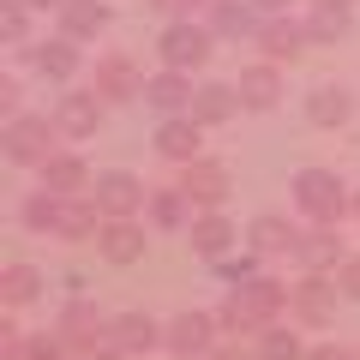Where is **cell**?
Segmentation results:
<instances>
[{"label":"cell","instance_id":"obj_3","mask_svg":"<svg viewBox=\"0 0 360 360\" xmlns=\"http://www.w3.org/2000/svg\"><path fill=\"white\" fill-rule=\"evenodd\" d=\"M288 193H295V210L312 222H336L348 210V186L336 180V168H300Z\"/></svg>","mask_w":360,"mask_h":360},{"label":"cell","instance_id":"obj_38","mask_svg":"<svg viewBox=\"0 0 360 360\" xmlns=\"http://www.w3.org/2000/svg\"><path fill=\"white\" fill-rule=\"evenodd\" d=\"M336 283H342V295H348V300H360V252H348V258H342Z\"/></svg>","mask_w":360,"mask_h":360},{"label":"cell","instance_id":"obj_4","mask_svg":"<svg viewBox=\"0 0 360 360\" xmlns=\"http://www.w3.org/2000/svg\"><path fill=\"white\" fill-rule=\"evenodd\" d=\"M54 139H60V127H54L49 115H13V120H6V132H0L6 162H18V168H42L54 156Z\"/></svg>","mask_w":360,"mask_h":360},{"label":"cell","instance_id":"obj_14","mask_svg":"<svg viewBox=\"0 0 360 360\" xmlns=\"http://www.w3.org/2000/svg\"><path fill=\"white\" fill-rule=\"evenodd\" d=\"M42 186L60 198H90V186H96V174H90V162L78 150H54L49 162H42Z\"/></svg>","mask_w":360,"mask_h":360},{"label":"cell","instance_id":"obj_10","mask_svg":"<svg viewBox=\"0 0 360 360\" xmlns=\"http://www.w3.org/2000/svg\"><path fill=\"white\" fill-rule=\"evenodd\" d=\"M252 42H258V49H264V60H276V66H283V60H295V54L300 49H307V18H288V13H264V18H258V30H252Z\"/></svg>","mask_w":360,"mask_h":360},{"label":"cell","instance_id":"obj_2","mask_svg":"<svg viewBox=\"0 0 360 360\" xmlns=\"http://www.w3.org/2000/svg\"><path fill=\"white\" fill-rule=\"evenodd\" d=\"M108 324H115V319H103L84 295H72L60 307V319H54V342H60L66 354L90 360V354H103V348H108Z\"/></svg>","mask_w":360,"mask_h":360},{"label":"cell","instance_id":"obj_33","mask_svg":"<svg viewBox=\"0 0 360 360\" xmlns=\"http://www.w3.org/2000/svg\"><path fill=\"white\" fill-rule=\"evenodd\" d=\"M30 37V0H0V42H25Z\"/></svg>","mask_w":360,"mask_h":360},{"label":"cell","instance_id":"obj_15","mask_svg":"<svg viewBox=\"0 0 360 360\" xmlns=\"http://www.w3.org/2000/svg\"><path fill=\"white\" fill-rule=\"evenodd\" d=\"M54 127H60V139H90L103 127V96L96 90H66L54 103Z\"/></svg>","mask_w":360,"mask_h":360},{"label":"cell","instance_id":"obj_13","mask_svg":"<svg viewBox=\"0 0 360 360\" xmlns=\"http://www.w3.org/2000/svg\"><path fill=\"white\" fill-rule=\"evenodd\" d=\"M193 72H174V66H162V72L144 78V103L156 108V115H193Z\"/></svg>","mask_w":360,"mask_h":360},{"label":"cell","instance_id":"obj_18","mask_svg":"<svg viewBox=\"0 0 360 360\" xmlns=\"http://www.w3.org/2000/svg\"><path fill=\"white\" fill-rule=\"evenodd\" d=\"M234 90H240V103L246 108H276L283 103V66L276 60H258V66H240V78H234Z\"/></svg>","mask_w":360,"mask_h":360},{"label":"cell","instance_id":"obj_16","mask_svg":"<svg viewBox=\"0 0 360 360\" xmlns=\"http://www.w3.org/2000/svg\"><path fill=\"white\" fill-rule=\"evenodd\" d=\"M96 252H103L108 264H139L144 258V222L139 217H108L103 229H96Z\"/></svg>","mask_w":360,"mask_h":360},{"label":"cell","instance_id":"obj_24","mask_svg":"<svg viewBox=\"0 0 360 360\" xmlns=\"http://www.w3.org/2000/svg\"><path fill=\"white\" fill-rule=\"evenodd\" d=\"M258 18H264V13H258L252 0H210L205 25H210V37H252Z\"/></svg>","mask_w":360,"mask_h":360},{"label":"cell","instance_id":"obj_6","mask_svg":"<svg viewBox=\"0 0 360 360\" xmlns=\"http://www.w3.org/2000/svg\"><path fill=\"white\" fill-rule=\"evenodd\" d=\"M210 25H193V18H168V30L156 37V54H162V66H174V72H198V66L210 60Z\"/></svg>","mask_w":360,"mask_h":360},{"label":"cell","instance_id":"obj_35","mask_svg":"<svg viewBox=\"0 0 360 360\" xmlns=\"http://www.w3.org/2000/svg\"><path fill=\"white\" fill-rule=\"evenodd\" d=\"M18 360H66V348L54 342V336H30V342H25V354H18Z\"/></svg>","mask_w":360,"mask_h":360},{"label":"cell","instance_id":"obj_29","mask_svg":"<svg viewBox=\"0 0 360 360\" xmlns=\"http://www.w3.org/2000/svg\"><path fill=\"white\" fill-rule=\"evenodd\" d=\"M348 25H354L348 0H312V6H307V37H312V42H336V37H348Z\"/></svg>","mask_w":360,"mask_h":360},{"label":"cell","instance_id":"obj_40","mask_svg":"<svg viewBox=\"0 0 360 360\" xmlns=\"http://www.w3.org/2000/svg\"><path fill=\"white\" fill-rule=\"evenodd\" d=\"M307 360H360V354H354V348H342V342H319Z\"/></svg>","mask_w":360,"mask_h":360},{"label":"cell","instance_id":"obj_25","mask_svg":"<svg viewBox=\"0 0 360 360\" xmlns=\"http://www.w3.org/2000/svg\"><path fill=\"white\" fill-rule=\"evenodd\" d=\"M193 252L198 258H210V264H217V258H229V246H234V222L222 217V210H205V217H193Z\"/></svg>","mask_w":360,"mask_h":360},{"label":"cell","instance_id":"obj_1","mask_svg":"<svg viewBox=\"0 0 360 360\" xmlns=\"http://www.w3.org/2000/svg\"><path fill=\"white\" fill-rule=\"evenodd\" d=\"M288 295H295V288L276 283V276H252V283L229 288V300L217 307V324L229 336H264L270 324H276V312L288 307Z\"/></svg>","mask_w":360,"mask_h":360},{"label":"cell","instance_id":"obj_30","mask_svg":"<svg viewBox=\"0 0 360 360\" xmlns=\"http://www.w3.org/2000/svg\"><path fill=\"white\" fill-rule=\"evenodd\" d=\"M42 288H49V276H42L37 264H6L0 270V300H6V307H30Z\"/></svg>","mask_w":360,"mask_h":360},{"label":"cell","instance_id":"obj_7","mask_svg":"<svg viewBox=\"0 0 360 360\" xmlns=\"http://www.w3.org/2000/svg\"><path fill=\"white\" fill-rule=\"evenodd\" d=\"M336 276L330 270H307V276H300L295 283V295H288V307H295V319L307 324V330H330L336 324Z\"/></svg>","mask_w":360,"mask_h":360},{"label":"cell","instance_id":"obj_42","mask_svg":"<svg viewBox=\"0 0 360 360\" xmlns=\"http://www.w3.org/2000/svg\"><path fill=\"white\" fill-rule=\"evenodd\" d=\"M258 13H288V6H295V0H252Z\"/></svg>","mask_w":360,"mask_h":360},{"label":"cell","instance_id":"obj_8","mask_svg":"<svg viewBox=\"0 0 360 360\" xmlns=\"http://www.w3.org/2000/svg\"><path fill=\"white\" fill-rule=\"evenodd\" d=\"M90 198H96L103 222H108V217H139V210L150 205V186H144L132 168H103V174H96V186H90Z\"/></svg>","mask_w":360,"mask_h":360},{"label":"cell","instance_id":"obj_34","mask_svg":"<svg viewBox=\"0 0 360 360\" xmlns=\"http://www.w3.org/2000/svg\"><path fill=\"white\" fill-rule=\"evenodd\" d=\"M217 264H222V276H229L234 288H240V283H252V276H258V252H240V258H217Z\"/></svg>","mask_w":360,"mask_h":360},{"label":"cell","instance_id":"obj_5","mask_svg":"<svg viewBox=\"0 0 360 360\" xmlns=\"http://www.w3.org/2000/svg\"><path fill=\"white\" fill-rule=\"evenodd\" d=\"M217 330H222L217 312H180V319L162 324V348H168L174 360H210V354L222 348Z\"/></svg>","mask_w":360,"mask_h":360},{"label":"cell","instance_id":"obj_11","mask_svg":"<svg viewBox=\"0 0 360 360\" xmlns=\"http://www.w3.org/2000/svg\"><path fill=\"white\" fill-rule=\"evenodd\" d=\"M90 90L103 103H132V96H144V72L132 66V54H103L90 72Z\"/></svg>","mask_w":360,"mask_h":360},{"label":"cell","instance_id":"obj_41","mask_svg":"<svg viewBox=\"0 0 360 360\" xmlns=\"http://www.w3.org/2000/svg\"><path fill=\"white\" fill-rule=\"evenodd\" d=\"M210 360H258V348H234V342H222Z\"/></svg>","mask_w":360,"mask_h":360},{"label":"cell","instance_id":"obj_28","mask_svg":"<svg viewBox=\"0 0 360 360\" xmlns=\"http://www.w3.org/2000/svg\"><path fill=\"white\" fill-rule=\"evenodd\" d=\"M348 115H354V96H348L342 84H312V96H307V120L312 127H342Z\"/></svg>","mask_w":360,"mask_h":360},{"label":"cell","instance_id":"obj_21","mask_svg":"<svg viewBox=\"0 0 360 360\" xmlns=\"http://www.w3.org/2000/svg\"><path fill=\"white\" fill-rule=\"evenodd\" d=\"M30 66H37L42 78H54V84H66V78L84 66V54H78L72 37H49V42H37V49H30Z\"/></svg>","mask_w":360,"mask_h":360},{"label":"cell","instance_id":"obj_9","mask_svg":"<svg viewBox=\"0 0 360 360\" xmlns=\"http://www.w3.org/2000/svg\"><path fill=\"white\" fill-rule=\"evenodd\" d=\"M180 193L193 198L198 210H222V205H229V193H234V174H229V162H210V156L186 162V168H180Z\"/></svg>","mask_w":360,"mask_h":360},{"label":"cell","instance_id":"obj_32","mask_svg":"<svg viewBox=\"0 0 360 360\" xmlns=\"http://www.w3.org/2000/svg\"><path fill=\"white\" fill-rule=\"evenodd\" d=\"M258 360H307V348H300V336H288L283 324H270V330L258 336Z\"/></svg>","mask_w":360,"mask_h":360},{"label":"cell","instance_id":"obj_23","mask_svg":"<svg viewBox=\"0 0 360 360\" xmlns=\"http://www.w3.org/2000/svg\"><path fill=\"white\" fill-rule=\"evenodd\" d=\"M240 90L234 84H198V96H193V120L198 127H229L234 115H240Z\"/></svg>","mask_w":360,"mask_h":360},{"label":"cell","instance_id":"obj_26","mask_svg":"<svg viewBox=\"0 0 360 360\" xmlns=\"http://www.w3.org/2000/svg\"><path fill=\"white\" fill-rule=\"evenodd\" d=\"M108 0H66L60 6V37H72V42H90L96 30H108Z\"/></svg>","mask_w":360,"mask_h":360},{"label":"cell","instance_id":"obj_36","mask_svg":"<svg viewBox=\"0 0 360 360\" xmlns=\"http://www.w3.org/2000/svg\"><path fill=\"white\" fill-rule=\"evenodd\" d=\"M25 342H30V336L18 330L13 319H0V354H6V360H18V354H25Z\"/></svg>","mask_w":360,"mask_h":360},{"label":"cell","instance_id":"obj_39","mask_svg":"<svg viewBox=\"0 0 360 360\" xmlns=\"http://www.w3.org/2000/svg\"><path fill=\"white\" fill-rule=\"evenodd\" d=\"M0 115H6V120H13V115H25V108H18V78H13V72L0 78Z\"/></svg>","mask_w":360,"mask_h":360},{"label":"cell","instance_id":"obj_37","mask_svg":"<svg viewBox=\"0 0 360 360\" xmlns=\"http://www.w3.org/2000/svg\"><path fill=\"white\" fill-rule=\"evenodd\" d=\"M156 13H168V18H193V13H210V0H150Z\"/></svg>","mask_w":360,"mask_h":360},{"label":"cell","instance_id":"obj_17","mask_svg":"<svg viewBox=\"0 0 360 360\" xmlns=\"http://www.w3.org/2000/svg\"><path fill=\"white\" fill-rule=\"evenodd\" d=\"M108 348H120V354H150V348H162V324L150 312H115Z\"/></svg>","mask_w":360,"mask_h":360},{"label":"cell","instance_id":"obj_43","mask_svg":"<svg viewBox=\"0 0 360 360\" xmlns=\"http://www.w3.org/2000/svg\"><path fill=\"white\" fill-rule=\"evenodd\" d=\"M90 360H127V354H120V348H103V354H90Z\"/></svg>","mask_w":360,"mask_h":360},{"label":"cell","instance_id":"obj_44","mask_svg":"<svg viewBox=\"0 0 360 360\" xmlns=\"http://www.w3.org/2000/svg\"><path fill=\"white\" fill-rule=\"evenodd\" d=\"M30 6H54V13H60V6H66V0H30Z\"/></svg>","mask_w":360,"mask_h":360},{"label":"cell","instance_id":"obj_12","mask_svg":"<svg viewBox=\"0 0 360 360\" xmlns=\"http://www.w3.org/2000/svg\"><path fill=\"white\" fill-rule=\"evenodd\" d=\"M156 150L168 156V162H198L205 156V127H198L193 115H162V127H156Z\"/></svg>","mask_w":360,"mask_h":360},{"label":"cell","instance_id":"obj_19","mask_svg":"<svg viewBox=\"0 0 360 360\" xmlns=\"http://www.w3.org/2000/svg\"><path fill=\"white\" fill-rule=\"evenodd\" d=\"M295 258H300V270H342V234H336V222H312L307 234H300V246H295Z\"/></svg>","mask_w":360,"mask_h":360},{"label":"cell","instance_id":"obj_45","mask_svg":"<svg viewBox=\"0 0 360 360\" xmlns=\"http://www.w3.org/2000/svg\"><path fill=\"white\" fill-rule=\"evenodd\" d=\"M348 210H354V217H360V193H354V198H348Z\"/></svg>","mask_w":360,"mask_h":360},{"label":"cell","instance_id":"obj_31","mask_svg":"<svg viewBox=\"0 0 360 360\" xmlns=\"http://www.w3.org/2000/svg\"><path fill=\"white\" fill-rule=\"evenodd\" d=\"M18 217H25V229H30V234H54V217H60V193H49V186H42V193H30Z\"/></svg>","mask_w":360,"mask_h":360},{"label":"cell","instance_id":"obj_22","mask_svg":"<svg viewBox=\"0 0 360 360\" xmlns=\"http://www.w3.org/2000/svg\"><path fill=\"white\" fill-rule=\"evenodd\" d=\"M96 229H103V210H96V198H60V217H54V240H96Z\"/></svg>","mask_w":360,"mask_h":360},{"label":"cell","instance_id":"obj_46","mask_svg":"<svg viewBox=\"0 0 360 360\" xmlns=\"http://www.w3.org/2000/svg\"><path fill=\"white\" fill-rule=\"evenodd\" d=\"M354 354H360V348H354Z\"/></svg>","mask_w":360,"mask_h":360},{"label":"cell","instance_id":"obj_27","mask_svg":"<svg viewBox=\"0 0 360 360\" xmlns=\"http://www.w3.org/2000/svg\"><path fill=\"white\" fill-rule=\"evenodd\" d=\"M144 217H150L156 229H193V198L180 193V186H150Z\"/></svg>","mask_w":360,"mask_h":360},{"label":"cell","instance_id":"obj_20","mask_svg":"<svg viewBox=\"0 0 360 360\" xmlns=\"http://www.w3.org/2000/svg\"><path fill=\"white\" fill-rule=\"evenodd\" d=\"M246 240H252L258 258H283V252H295V246H300V229L288 217H276V210H264V217H252Z\"/></svg>","mask_w":360,"mask_h":360}]
</instances>
